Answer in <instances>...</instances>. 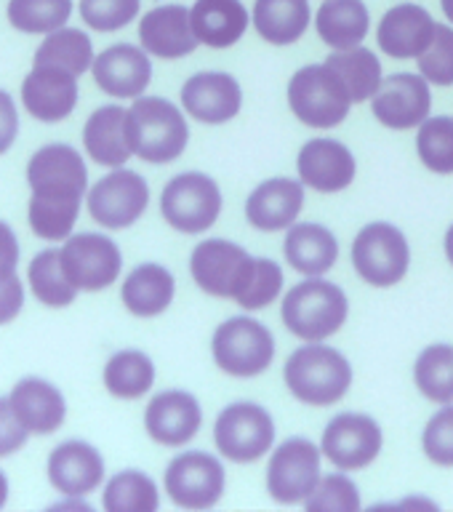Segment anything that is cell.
I'll use <instances>...</instances> for the list:
<instances>
[{
  "label": "cell",
  "instance_id": "cell-1",
  "mask_svg": "<svg viewBox=\"0 0 453 512\" xmlns=\"http://www.w3.org/2000/svg\"><path fill=\"white\" fill-rule=\"evenodd\" d=\"M190 272L208 296L232 299L246 310H264L280 296L283 270L275 259L251 256L224 238H208L195 246Z\"/></svg>",
  "mask_w": 453,
  "mask_h": 512
},
{
  "label": "cell",
  "instance_id": "cell-2",
  "mask_svg": "<svg viewBox=\"0 0 453 512\" xmlns=\"http://www.w3.org/2000/svg\"><path fill=\"white\" fill-rule=\"evenodd\" d=\"M30 227L43 240H64L78 222L80 200L88 187L86 163L70 144H46L30 158Z\"/></svg>",
  "mask_w": 453,
  "mask_h": 512
},
{
  "label": "cell",
  "instance_id": "cell-3",
  "mask_svg": "<svg viewBox=\"0 0 453 512\" xmlns=\"http://www.w3.org/2000/svg\"><path fill=\"white\" fill-rule=\"evenodd\" d=\"M283 379L304 406H334L350 392L352 366L336 347L310 342L291 352Z\"/></svg>",
  "mask_w": 453,
  "mask_h": 512
},
{
  "label": "cell",
  "instance_id": "cell-4",
  "mask_svg": "<svg viewBox=\"0 0 453 512\" xmlns=\"http://www.w3.org/2000/svg\"><path fill=\"white\" fill-rule=\"evenodd\" d=\"M128 142L144 163H171L187 150L190 126L182 110L160 96H139L126 115Z\"/></svg>",
  "mask_w": 453,
  "mask_h": 512
},
{
  "label": "cell",
  "instance_id": "cell-5",
  "mask_svg": "<svg viewBox=\"0 0 453 512\" xmlns=\"http://www.w3.org/2000/svg\"><path fill=\"white\" fill-rule=\"evenodd\" d=\"M280 315L288 331L302 342H323L347 323L350 302L342 288L320 275L296 283L283 299Z\"/></svg>",
  "mask_w": 453,
  "mask_h": 512
},
{
  "label": "cell",
  "instance_id": "cell-6",
  "mask_svg": "<svg viewBox=\"0 0 453 512\" xmlns=\"http://www.w3.org/2000/svg\"><path fill=\"white\" fill-rule=\"evenodd\" d=\"M352 104L350 88L328 62L307 64L288 83V107L310 128H336L347 120Z\"/></svg>",
  "mask_w": 453,
  "mask_h": 512
},
{
  "label": "cell",
  "instance_id": "cell-7",
  "mask_svg": "<svg viewBox=\"0 0 453 512\" xmlns=\"http://www.w3.org/2000/svg\"><path fill=\"white\" fill-rule=\"evenodd\" d=\"M211 352H214V363L224 374L251 379L264 374L275 360V336L259 320L238 315L216 328Z\"/></svg>",
  "mask_w": 453,
  "mask_h": 512
},
{
  "label": "cell",
  "instance_id": "cell-8",
  "mask_svg": "<svg viewBox=\"0 0 453 512\" xmlns=\"http://www.w3.org/2000/svg\"><path fill=\"white\" fill-rule=\"evenodd\" d=\"M160 214L176 232L200 235L211 230L222 214V190L208 174L184 171L163 187Z\"/></svg>",
  "mask_w": 453,
  "mask_h": 512
},
{
  "label": "cell",
  "instance_id": "cell-9",
  "mask_svg": "<svg viewBox=\"0 0 453 512\" xmlns=\"http://www.w3.org/2000/svg\"><path fill=\"white\" fill-rule=\"evenodd\" d=\"M352 264L366 283L376 288H390L406 278L411 264V248L403 235L390 222H371L355 235Z\"/></svg>",
  "mask_w": 453,
  "mask_h": 512
},
{
  "label": "cell",
  "instance_id": "cell-10",
  "mask_svg": "<svg viewBox=\"0 0 453 512\" xmlns=\"http://www.w3.org/2000/svg\"><path fill=\"white\" fill-rule=\"evenodd\" d=\"M214 443L219 454L230 462H256L275 443V422L270 411L259 403H251V400L230 403L216 416Z\"/></svg>",
  "mask_w": 453,
  "mask_h": 512
},
{
  "label": "cell",
  "instance_id": "cell-11",
  "mask_svg": "<svg viewBox=\"0 0 453 512\" xmlns=\"http://www.w3.org/2000/svg\"><path fill=\"white\" fill-rule=\"evenodd\" d=\"M224 475L222 462L208 451H184L166 467V491L171 502L184 510H211L222 499Z\"/></svg>",
  "mask_w": 453,
  "mask_h": 512
},
{
  "label": "cell",
  "instance_id": "cell-12",
  "mask_svg": "<svg viewBox=\"0 0 453 512\" xmlns=\"http://www.w3.org/2000/svg\"><path fill=\"white\" fill-rule=\"evenodd\" d=\"M323 448L310 438L283 440L267 464V491L278 504H299L320 483Z\"/></svg>",
  "mask_w": 453,
  "mask_h": 512
},
{
  "label": "cell",
  "instance_id": "cell-13",
  "mask_svg": "<svg viewBox=\"0 0 453 512\" xmlns=\"http://www.w3.org/2000/svg\"><path fill=\"white\" fill-rule=\"evenodd\" d=\"M150 206V187L144 176L120 166L88 190V214L107 230H123Z\"/></svg>",
  "mask_w": 453,
  "mask_h": 512
},
{
  "label": "cell",
  "instance_id": "cell-14",
  "mask_svg": "<svg viewBox=\"0 0 453 512\" xmlns=\"http://www.w3.org/2000/svg\"><path fill=\"white\" fill-rule=\"evenodd\" d=\"M62 267L78 291H102L120 278L123 256L118 243L107 235L80 232L64 243Z\"/></svg>",
  "mask_w": 453,
  "mask_h": 512
},
{
  "label": "cell",
  "instance_id": "cell-15",
  "mask_svg": "<svg viewBox=\"0 0 453 512\" xmlns=\"http://www.w3.org/2000/svg\"><path fill=\"white\" fill-rule=\"evenodd\" d=\"M384 435L374 416L344 411L323 430V456L336 470H363L382 451Z\"/></svg>",
  "mask_w": 453,
  "mask_h": 512
},
{
  "label": "cell",
  "instance_id": "cell-16",
  "mask_svg": "<svg viewBox=\"0 0 453 512\" xmlns=\"http://www.w3.org/2000/svg\"><path fill=\"white\" fill-rule=\"evenodd\" d=\"M371 110H374V118L392 131L419 128L430 118L432 110L430 80L424 75H411V72H395L382 80Z\"/></svg>",
  "mask_w": 453,
  "mask_h": 512
},
{
  "label": "cell",
  "instance_id": "cell-17",
  "mask_svg": "<svg viewBox=\"0 0 453 512\" xmlns=\"http://www.w3.org/2000/svg\"><path fill=\"white\" fill-rule=\"evenodd\" d=\"M203 411L195 395L184 390L158 392L144 411V427L155 443L168 448L187 446L200 432Z\"/></svg>",
  "mask_w": 453,
  "mask_h": 512
},
{
  "label": "cell",
  "instance_id": "cell-18",
  "mask_svg": "<svg viewBox=\"0 0 453 512\" xmlns=\"http://www.w3.org/2000/svg\"><path fill=\"white\" fill-rule=\"evenodd\" d=\"M182 107L198 123L219 126L238 115L243 91L230 72H198L182 86Z\"/></svg>",
  "mask_w": 453,
  "mask_h": 512
},
{
  "label": "cell",
  "instance_id": "cell-19",
  "mask_svg": "<svg viewBox=\"0 0 453 512\" xmlns=\"http://www.w3.org/2000/svg\"><path fill=\"white\" fill-rule=\"evenodd\" d=\"M296 171H299L302 184L331 195V192H342L350 187L358 163L347 144L336 142V139H310L299 150Z\"/></svg>",
  "mask_w": 453,
  "mask_h": 512
},
{
  "label": "cell",
  "instance_id": "cell-20",
  "mask_svg": "<svg viewBox=\"0 0 453 512\" xmlns=\"http://www.w3.org/2000/svg\"><path fill=\"white\" fill-rule=\"evenodd\" d=\"M78 75H72L59 67L35 64L32 72L22 83V102L35 120L43 123H59L70 118L78 104Z\"/></svg>",
  "mask_w": 453,
  "mask_h": 512
},
{
  "label": "cell",
  "instance_id": "cell-21",
  "mask_svg": "<svg viewBox=\"0 0 453 512\" xmlns=\"http://www.w3.org/2000/svg\"><path fill=\"white\" fill-rule=\"evenodd\" d=\"M139 40L144 51L158 59H182L200 46L198 35L192 30L190 8L179 3L147 11L139 22Z\"/></svg>",
  "mask_w": 453,
  "mask_h": 512
},
{
  "label": "cell",
  "instance_id": "cell-22",
  "mask_svg": "<svg viewBox=\"0 0 453 512\" xmlns=\"http://www.w3.org/2000/svg\"><path fill=\"white\" fill-rule=\"evenodd\" d=\"M91 70H94L96 86L102 88L104 94L118 96V99H139L152 80L147 51L128 46V43H118L102 51L91 64Z\"/></svg>",
  "mask_w": 453,
  "mask_h": 512
},
{
  "label": "cell",
  "instance_id": "cell-23",
  "mask_svg": "<svg viewBox=\"0 0 453 512\" xmlns=\"http://www.w3.org/2000/svg\"><path fill=\"white\" fill-rule=\"evenodd\" d=\"M438 22L430 11L416 3H400L390 8L379 22L376 40L384 54L392 59H419L430 48Z\"/></svg>",
  "mask_w": 453,
  "mask_h": 512
},
{
  "label": "cell",
  "instance_id": "cell-24",
  "mask_svg": "<svg viewBox=\"0 0 453 512\" xmlns=\"http://www.w3.org/2000/svg\"><path fill=\"white\" fill-rule=\"evenodd\" d=\"M304 208V187L296 179L275 176L256 187L246 200L248 224L259 232H280L294 227Z\"/></svg>",
  "mask_w": 453,
  "mask_h": 512
},
{
  "label": "cell",
  "instance_id": "cell-25",
  "mask_svg": "<svg viewBox=\"0 0 453 512\" xmlns=\"http://www.w3.org/2000/svg\"><path fill=\"white\" fill-rule=\"evenodd\" d=\"M104 478V459L86 440H67L48 456V480L64 496H86Z\"/></svg>",
  "mask_w": 453,
  "mask_h": 512
},
{
  "label": "cell",
  "instance_id": "cell-26",
  "mask_svg": "<svg viewBox=\"0 0 453 512\" xmlns=\"http://www.w3.org/2000/svg\"><path fill=\"white\" fill-rule=\"evenodd\" d=\"M283 254L296 272H302L307 278H320L331 272L339 259V240L323 224L302 222L288 227Z\"/></svg>",
  "mask_w": 453,
  "mask_h": 512
},
{
  "label": "cell",
  "instance_id": "cell-27",
  "mask_svg": "<svg viewBox=\"0 0 453 512\" xmlns=\"http://www.w3.org/2000/svg\"><path fill=\"white\" fill-rule=\"evenodd\" d=\"M126 115L128 110H123L118 104H104L96 112H91V118L86 120L83 144H86L91 160H96L99 166L120 168L126 166V160L134 155L131 142H128Z\"/></svg>",
  "mask_w": 453,
  "mask_h": 512
},
{
  "label": "cell",
  "instance_id": "cell-28",
  "mask_svg": "<svg viewBox=\"0 0 453 512\" xmlns=\"http://www.w3.org/2000/svg\"><path fill=\"white\" fill-rule=\"evenodd\" d=\"M8 398H11V406H14L16 416L24 422V427L30 432H38V435L59 430L64 416H67L64 395L46 379L27 376L19 384H14Z\"/></svg>",
  "mask_w": 453,
  "mask_h": 512
},
{
  "label": "cell",
  "instance_id": "cell-29",
  "mask_svg": "<svg viewBox=\"0 0 453 512\" xmlns=\"http://www.w3.org/2000/svg\"><path fill=\"white\" fill-rule=\"evenodd\" d=\"M190 19L200 43L211 48L235 46L251 22L240 0H195Z\"/></svg>",
  "mask_w": 453,
  "mask_h": 512
},
{
  "label": "cell",
  "instance_id": "cell-30",
  "mask_svg": "<svg viewBox=\"0 0 453 512\" xmlns=\"http://www.w3.org/2000/svg\"><path fill=\"white\" fill-rule=\"evenodd\" d=\"M176 283L174 275L163 264L147 262L139 264L120 288V299L126 304V310L136 318H155L160 312H166L174 302Z\"/></svg>",
  "mask_w": 453,
  "mask_h": 512
},
{
  "label": "cell",
  "instance_id": "cell-31",
  "mask_svg": "<svg viewBox=\"0 0 453 512\" xmlns=\"http://www.w3.org/2000/svg\"><path fill=\"white\" fill-rule=\"evenodd\" d=\"M315 27L323 43L336 51L360 46L371 27V16L363 0H323Z\"/></svg>",
  "mask_w": 453,
  "mask_h": 512
},
{
  "label": "cell",
  "instance_id": "cell-32",
  "mask_svg": "<svg viewBox=\"0 0 453 512\" xmlns=\"http://www.w3.org/2000/svg\"><path fill=\"white\" fill-rule=\"evenodd\" d=\"M254 27L267 43L291 46L310 27V0H256Z\"/></svg>",
  "mask_w": 453,
  "mask_h": 512
},
{
  "label": "cell",
  "instance_id": "cell-33",
  "mask_svg": "<svg viewBox=\"0 0 453 512\" xmlns=\"http://www.w3.org/2000/svg\"><path fill=\"white\" fill-rule=\"evenodd\" d=\"M155 384V363L142 350L115 352L104 366V387L120 400H136Z\"/></svg>",
  "mask_w": 453,
  "mask_h": 512
},
{
  "label": "cell",
  "instance_id": "cell-34",
  "mask_svg": "<svg viewBox=\"0 0 453 512\" xmlns=\"http://www.w3.org/2000/svg\"><path fill=\"white\" fill-rule=\"evenodd\" d=\"M35 64H48V67H59L72 75H83V72L94 64V46L83 30L75 27H59V30L48 32V38L40 43Z\"/></svg>",
  "mask_w": 453,
  "mask_h": 512
},
{
  "label": "cell",
  "instance_id": "cell-35",
  "mask_svg": "<svg viewBox=\"0 0 453 512\" xmlns=\"http://www.w3.org/2000/svg\"><path fill=\"white\" fill-rule=\"evenodd\" d=\"M326 62L344 78V83L350 88L352 102L374 99L379 86H382V62L368 48L355 46L344 48V51H334Z\"/></svg>",
  "mask_w": 453,
  "mask_h": 512
},
{
  "label": "cell",
  "instance_id": "cell-36",
  "mask_svg": "<svg viewBox=\"0 0 453 512\" xmlns=\"http://www.w3.org/2000/svg\"><path fill=\"white\" fill-rule=\"evenodd\" d=\"M27 278L35 299H40L46 307H67L78 296V286L67 278L62 267V251L56 248H46L32 259Z\"/></svg>",
  "mask_w": 453,
  "mask_h": 512
},
{
  "label": "cell",
  "instance_id": "cell-37",
  "mask_svg": "<svg viewBox=\"0 0 453 512\" xmlns=\"http://www.w3.org/2000/svg\"><path fill=\"white\" fill-rule=\"evenodd\" d=\"M102 504L107 512H155L160 507V494L150 475L142 470H123L110 478Z\"/></svg>",
  "mask_w": 453,
  "mask_h": 512
},
{
  "label": "cell",
  "instance_id": "cell-38",
  "mask_svg": "<svg viewBox=\"0 0 453 512\" xmlns=\"http://www.w3.org/2000/svg\"><path fill=\"white\" fill-rule=\"evenodd\" d=\"M414 382L424 398L432 403H453V347L451 344H430L414 363Z\"/></svg>",
  "mask_w": 453,
  "mask_h": 512
},
{
  "label": "cell",
  "instance_id": "cell-39",
  "mask_svg": "<svg viewBox=\"0 0 453 512\" xmlns=\"http://www.w3.org/2000/svg\"><path fill=\"white\" fill-rule=\"evenodd\" d=\"M72 14V0H8V22L19 32H54Z\"/></svg>",
  "mask_w": 453,
  "mask_h": 512
},
{
  "label": "cell",
  "instance_id": "cell-40",
  "mask_svg": "<svg viewBox=\"0 0 453 512\" xmlns=\"http://www.w3.org/2000/svg\"><path fill=\"white\" fill-rule=\"evenodd\" d=\"M416 152L435 174H453V118H427L416 134Z\"/></svg>",
  "mask_w": 453,
  "mask_h": 512
},
{
  "label": "cell",
  "instance_id": "cell-41",
  "mask_svg": "<svg viewBox=\"0 0 453 512\" xmlns=\"http://www.w3.org/2000/svg\"><path fill=\"white\" fill-rule=\"evenodd\" d=\"M304 507L310 512H358L360 491L344 472H331L320 478L315 491L304 499Z\"/></svg>",
  "mask_w": 453,
  "mask_h": 512
},
{
  "label": "cell",
  "instance_id": "cell-42",
  "mask_svg": "<svg viewBox=\"0 0 453 512\" xmlns=\"http://www.w3.org/2000/svg\"><path fill=\"white\" fill-rule=\"evenodd\" d=\"M142 0H80V16L91 30L115 32L131 24Z\"/></svg>",
  "mask_w": 453,
  "mask_h": 512
},
{
  "label": "cell",
  "instance_id": "cell-43",
  "mask_svg": "<svg viewBox=\"0 0 453 512\" xmlns=\"http://www.w3.org/2000/svg\"><path fill=\"white\" fill-rule=\"evenodd\" d=\"M419 72L430 86H453V30L448 24L435 27L430 48L419 56Z\"/></svg>",
  "mask_w": 453,
  "mask_h": 512
},
{
  "label": "cell",
  "instance_id": "cell-44",
  "mask_svg": "<svg viewBox=\"0 0 453 512\" xmlns=\"http://www.w3.org/2000/svg\"><path fill=\"white\" fill-rule=\"evenodd\" d=\"M427 459L438 467H453V403H446L432 416L422 432Z\"/></svg>",
  "mask_w": 453,
  "mask_h": 512
},
{
  "label": "cell",
  "instance_id": "cell-45",
  "mask_svg": "<svg viewBox=\"0 0 453 512\" xmlns=\"http://www.w3.org/2000/svg\"><path fill=\"white\" fill-rule=\"evenodd\" d=\"M27 435H30V430L16 416L11 398H0V456L16 454L27 443Z\"/></svg>",
  "mask_w": 453,
  "mask_h": 512
},
{
  "label": "cell",
  "instance_id": "cell-46",
  "mask_svg": "<svg viewBox=\"0 0 453 512\" xmlns=\"http://www.w3.org/2000/svg\"><path fill=\"white\" fill-rule=\"evenodd\" d=\"M24 304V288L22 280L16 278V272L11 275H0V326L14 320L22 312Z\"/></svg>",
  "mask_w": 453,
  "mask_h": 512
},
{
  "label": "cell",
  "instance_id": "cell-47",
  "mask_svg": "<svg viewBox=\"0 0 453 512\" xmlns=\"http://www.w3.org/2000/svg\"><path fill=\"white\" fill-rule=\"evenodd\" d=\"M19 134V115H16L14 99L0 88V155L14 144Z\"/></svg>",
  "mask_w": 453,
  "mask_h": 512
},
{
  "label": "cell",
  "instance_id": "cell-48",
  "mask_svg": "<svg viewBox=\"0 0 453 512\" xmlns=\"http://www.w3.org/2000/svg\"><path fill=\"white\" fill-rule=\"evenodd\" d=\"M19 264V240L6 222H0V275H11Z\"/></svg>",
  "mask_w": 453,
  "mask_h": 512
},
{
  "label": "cell",
  "instance_id": "cell-49",
  "mask_svg": "<svg viewBox=\"0 0 453 512\" xmlns=\"http://www.w3.org/2000/svg\"><path fill=\"white\" fill-rule=\"evenodd\" d=\"M443 246H446V256H448V262L453 264V224L448 227L446 232V240H443Z\"/></svg>",
  "mask_w": 453,
  "mask_h": 512
},
{
  "label": "cell",
  "instance_id": "cell-50",
  "mask_svg": "<svg viewBox=\"0 0 453 512\" xmlns=\"http://www.w3.org/2000/svg\"><path fill=\"white\" fill-rule=\"evenodd\" d=\"M6 499H8V478L0 472V507L6 504Z\"/></svg>",
  "mask_w": 453,
  "mask_h": 512
},
{
  "label": "cell",
  "instance_id": "cell-51",
  "mask_svg": "<svg viewBox=\"0 0 453 512\" xmlns=\"http://www.w3.org/2000/svg\"><path fill=\"white\" fill-rule=\"evenodd\" d=\"M440 6H443V14H446L448 22L453 24V0H440Z\"/></svg>",
  "mask_w": 453,
  "mask_h": 512
}]
</instances>
